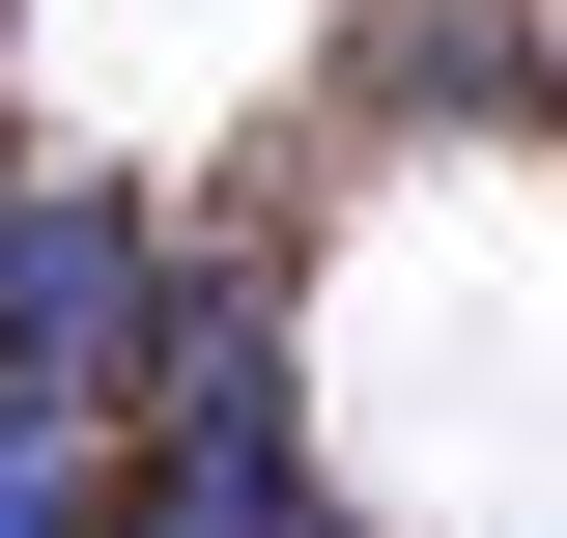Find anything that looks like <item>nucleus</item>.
Here are the masks:
<instances>
[{
	"label": "nucleus",
	"instance_id": "1",
	"mask_svg": "<svg viewBox=\"0 0 567 538\" xmlns=\"http://www.w3.org/2000/svg\"><path fill=\"white\" fill-rule=\"evenodd\" d=\"M114 538H341V510H312V397H284V312H256V283H171V312H142Z\"/></svg>",
	"mask_w": 567,
	"mask_h": 538
},
{
	"label": "nucleus",
	"instance_id": "2",
	"mask_svg": "<svg viewBox=\"0 0 567 538\" xmlns=\"http://www.w3.org/2000/svg\"><path fill=\"white\" fill-rule=\"evenodd\" d=\"M142 312H171V256H142V199H85V170H29L0 199V397H142Z\"/></svg>",
	"mask_w": 567,
	"mask_h": 538
},
{
	"label": "nucleus",
	"instance_id": "3",
	"mask_svg": "<svg viewBox=\"0 0 567 538\" xmlns=\"http://www.w3.org/2000/svg\"><path fill=\"white\" fill-rule=\"evenodd\" d=\"M0 538H114V425L85 397H0Z\"/></svg>",
	"mask_w": 567,
	"mask_h": 538
}]
</instances>
